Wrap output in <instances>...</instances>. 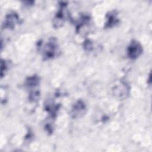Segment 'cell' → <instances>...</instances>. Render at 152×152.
I'll list each match as a JSON object with an SVG mask.
<instances>
[{"mask_svg":"<svg viewBox=\"0 0 152 152\" xmlns=\"http://www.w3.org/2000/svg\"><path fill=\"white\" fill-rule=\"evenodd\" d=\"M142 48L137 41H133L128 47V54L131 58H135L141 53Z\"/></svg>","mask_w":152,"mask_h":152,"instance_id":"obj_1","label":"cell"},{"mask_svg":"<svg viewBox=\"0 0 152 152\" xmlns=\"http://www.w3.org/2000/svg\"><path fill=\"white\" fill-rule=\"evenodd\" d=\"M45 54L46 57H52L53 56L55 50H56V45L55 43V42H49L48 43H47L45 46Z\"/></svg>","mask_w":152,"mask_h":152,"instance_id":"obj_2","label":"cell"},{"mask_svg":"<svg viewBox=\"0 0 152 152\" xmlns=\"http://www.w3.org/2000/svg\"><path fill=\"white\" fill-rule=\"evenodd\" d=\"M84 109H85L84 104H83L81 102H79L72 109V114L74 115V117L80 116L82 114L84 113Z\"/></svg>","mask_w":152,"mask_h":152,"instance_id":"obj_3","label":"cell"}]
</instances>
